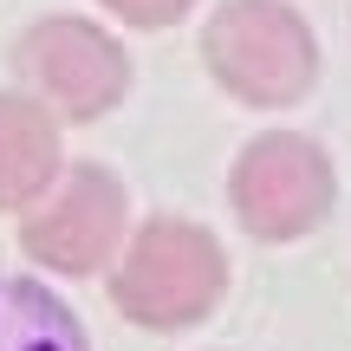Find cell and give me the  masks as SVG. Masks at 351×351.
<instances>
[{
	"label": "cell",
	"instance_id": "cell-4",
	"mask_svg": "<svg viewBox=\"0 0 351 351\" xmlns=\"http://www.w3.org/2000/svg\"><path fill=\"white\" fill-rule=\"evenodd\" d=\"M228 195H234V215L247 234L293 241V234H313L332 215V163L313 137L274 130V137H254L241 150Z\"/></svg>",
	"mask_w": 351,
	"mask_h": 351
},
{
	"label": "cell",
	"instance_id": "cell-7",
	"mask_svg": "<svg viewBox=\"0 0 351 351\" xmlns=\"http://www.w3.org/2000/svg\"><path fill=\"white\" fill-rule=\"evenodd\" d=\"M0 351H85V326L39 280L0 274Z\"/></svg>",
	"mask_w": 351,
	"mask_h": 351
},
{
	"label": "cell",
	"instance_id": "cell-8",
	"mask_svg": "<svg viewBox=\"0 0 351 351\" xmlns=\"http://www.w3.org/2000/svg\"><path fill=\"white\" fill-rule=\"evenodd\" d=\"M104 7H111L117 20H130V26H169V20H182L195 0H104Z\"/></svg>",
	"mask_w": 351,
	"mask_h": 351
},
{
	"label": "cell",
	"instance_id": "cell-5",
	"mask_svg": "<svg viewBox=\"0 0 351 351\" xmlns=\"http://www.w3.org/2000/svg\"><path fill=\"white\" fill-rule=\"evenodd\" d=\"M124 234V182L98 163L65 169L39 189V208L20 221V241L52 274H98Z\"/></svg>",
	"mask_w": 351,
	"mask_h": 351
},
{
	"label": "cell",
	"instance_id": "cell-2",
	"mask_svg": "<svg viewBox=\"0 0 351 351\" xmlns=\"http://www.w3.org/2000/svg\"><path fill=\"white\" fill-rule=\"evenodd\" d=\"M202 59L241 104H293L319 78L313 26L280 0H228L202 33Z\"/></svg>",
	"mask_w": 351,
	"mask_h": 351
},
{
	"label": "cell",
	"instance_id": "cell-6",
	"mask_svg": "<svg viewBox=\"0 0 351 351\" xmlns=\"http://www.w3.org/2000/svg\"><path fill=\"white\" fill-rule=\"evenodd\" d=\"M59 176V124L39 98L0 91V208L39 202V189Z\"/></svg>",
	"mask_w": 351,
	"mask_h": 351
},
{
	"label": "cell",
	"instance_id": "cell-1",
	"mask_svg": "<svg viewBox=\"0 0 351 351\" xmlns=\"http://www.w3.org/2000/svg\"><path fill=\"white\" fill-rule=\"evenodd\" d=\"M221 287H228L221 241L195 221H176V215L143 221L137 241L124 247V261H117V274H111L117 313L150 326V332H176V326L208 319Z\"/></svg>",
	"mask_w": 351,
	"mask_h": 351
},
{
	"label": "cell",
	"instance_id": "cell-3",
	"mask_svg": "<svg viewBox=\"0 0 351 351\" xmlns=\"http://www.w3.org/2000/svg\"><path fill=\"white\" fill-rule=\"evenodd\" d=\"M13 65H20L26 91H33L52 117H65V124L104 117L117 98H124V85H130L124 46H117L104 26L72 20V13L26 26L20 46H13Z\"/></svg>",
	"mask_w": 351,
	"mask_h": 351
}]
</instances>
